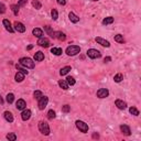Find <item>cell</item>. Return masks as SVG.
<instances>
[{"label": "cell", "mask_w": 141, "mask_h": 141, "mask_svg": "<svg viewBox=\"0 0 141 141\" xmlns=\"http://www.w3.org/2000/svg\"><path fill=\"white\" fill-rule=\"evenodd\" d=\"M19 62H20V65L26 68H34V62L30 58H21Z\"/></svg>", "instance_id": "obj_1"}, {"label": "cell", "mask_w": 141, "mask_h": 141, "mask_svg": "<svg viewBox=\"0 0 141 141\" xmlns=\"http://www.w3.org/2000/svg\"><path fill=\"white\" fill-rule=\"evenodd\" d=\"M81 52V47L78 45H70L66 49V54L70 55V56H74V55H77Z\"/></svg>", "instance_id": "obj_2"}, {"label": "cell", "mask_w": 141, "mask_h": 141, "mask_svg": "<svg viewBox=\"0 0 141 141\" xmlns=\"http://www.w3.org/2000/svg\"><path fill=\"white\" fill-rule=\"evenodd\" d=\"M39 130L41 133H43L44 136H49L50 135V127L49 123H46L45 121H40L39 122Z\"/></svg>", "instance_id": "obj_3"}, {"label": "cell", "mask_w": 141, "mask_h": 141, "mask_svg": "<svg viewBox=\"0 0 141 141\" xmlns=\"http://www.w3.org/2000/svg\"><path fill=\"white\" fill-rule=\"evenodd\" d=\"M87 56L90 58H99L102 56V53L98 50H96V49H89L87 51Z\"/></svg>", "instance_id": "obj_4"}, {"label": "cell", "mask_w": 141, "mask_h": 141, "mask_svg": "<svg viewBox=\"0 0 141 141\" xmlns=\"http://www.w3.org/2000/svg\"><path fill=\"white\" fill-rule=\"evenodd\" d=\"M76 127H77V129H78L79 131H82V132H87L88 131V125L87 123H85L84 121L82 120H76Z\"/></svg>", "instance_id": "obj_5"}, {"label": "cell", "mask_w": 141, "mask_h": 141, "mask_svg": "<svg viewBox=\"0 0 141 141\" xmlns=\"http://www.w3.org/2000/svg\"><path fill=\"white\" fill-rule=\"evenodd\" d=\"M47 103H49V98H47L46 96H42L39 99V103H38V105H39V109L43 110L47 106Z\"/></svg>", "instance_id": "obj_6"}, {"label": "cell", "mask_w": 141, "mask_h": 141, "mask_svg": "<svg viewBox=\"0 0 141 141\" xmlns=\"http://www.w3.org/2000/svg\"><path fill=\"white\" fill-rule=\"evenodd\" d=\"M109 95V90L107 88H100L97 90V97L98 98H106Z\"/></svg>", "instance_id": "obj_7"}, {"label": "cell", "mask_w": 141, "mask_h": 141, "mask_svg": "<svg viewBox=\"0 0 141 141\" xmlns=\"http://www.w3.org/2000/svg\"><path fill=\"white\" fill-rule=\"evenodd\" d=\"M14 30L18 32H20V33H23V32H26V26H24L23 23H21V22H18V21H16L14 22Z\"/></svg>", "instance_id": "obj_8"}, {"label": "cell", "mask_w": 141, "mask_h": 141, "mask_svg": "<svg viewBox=\"0 0 141 141\" xmlns=\"http://www.w3.org/2000/svg\"><path fill=\"white\" fill-rule=\"evenodd\" d=\"M53 39H58V40H60V41H65L66 35H65V33H63V32H61V31H54Z\"/></svg>", "instance_id": "obj_9"}, {"label": "cell", "mask_w": 141, "mask_h": 141, "mask_svg": "<svg viewBox=\"0 0 141 141\" xmlns=\"http://www.w3.org/2000/svg\"><path fill=\"white\" fill-rule=\"evenodd\" d=\"M38 44L42 47H49L50 46V41L46 39V38H39V41H38Z\"/></svg>", "instance_id": "obj_10"}, {"label": "cell", "mask_w": 141, "mask_h": 141, "mask_svg": "<svg viewBox=\"0 0 141 141\" xmlns=\"http://www.w3.org/2000/svg\"><path fill=\"white\" fill-rule=\"evenodd\" d=\"M2 24H3V26L6 28V30L9 31L10 33H13V32H14V29L11 26V22L8 20V19H5V20L2 21Z\"/></svg>", "instance_id": "obj_11"}, {"label": "cell", "mask_w": 141, "mask_h": 141, "mask_svg": "<svg viewBox=\"0 0 141 141\" xmlns=\"http://www.w3.org/2000/svg\"><path fill=\"white\" fill-rule=\"evenodd\" d=\"M30 117H31V110L30 109H23V111H22V114H21L22 120H24V121L29 120Z\"/></svg>", "instance_id": "obj_12"}, {"label": "cell", "mask_w": 141, "mask_h": 141, "mask_svg": "<svg viewBox=\"0 0 141 141\" xmlns=\"http://www.w3.org/2000/svg\"><path fill=\"white\" fill-rule=\"evenodd\" d=\"M115 105L117 106L118 109H120V110H123V109H126V108H127V103L123 102V100H121V99H117V100H116Z\"/></svg>", "instance_id": "obj_13"}, {"label": "cell", "mask_w": 141, "mask_h": 141, "mask_svg": "<svg viewBox=\"0 0 141 141\" xmlns=\"http://www.w3.org/2000/svg\"><path fill=\"white\" fill-rule=\"evenodd\" d=\"M16 107H17V109H18V110H23V109H26V100H23V99H18V102H17V104H16Z\"/></svg>", "instance_id": "obj_14"}, {"label": "cell", "mask_w": 141, "mask_h": 141, "mask_svg": "<svg viewBox=\"0 0 141 141\" xmlns=\"http://www.w3.org/2000/svg\"><path fill=\"white\" fill-rule=\"evenodd\" d=\"M96 42H97V43H99L100 45H103V46H105V47H109V46H110L109 41H107V40L103 39V38L97 37V38H96Z\"/></svg>", "instance_id": "obj_15"}, {"label": "cell", "mask_w": 141, "mask_h": 141, "mask_svg": "<svg viewBox=\"0 0 141 141\" xmlns=\"http://www.w3.org/2000/svg\"><path fill=\"white\" fill-rule=\"evenodd\" d=\"M120 130H121V132H122L125 136H130L131 135V130H130V128H129L127 125H121L120 126Z\"/></svg>", "instance_id": "obj_16"}, {"label": "cell", "mask_w": 141, "mask_h": 141, "mask_svg": "<svg viewBox=\"0 0 141 141\" xmlns=\"http://www.w3.org/2000/svg\"><path fill=\"white\" fill-rule=\"evenodd\" d=\"M68 18H70V22H73V23H77L79 21V17H77L74 12H70V14H68Z\"/></svg>", "instance_id": "obj_17"}, {"label": "cell", "mask_w": 141, "mask_h": 141, "mask_svg": "<svg viewBox=\"0 0 141 141\" xmlns=\"http://www.w3.org/2000/svg\"><path fill=\"white\" fill-rule=\"evenodd\" d=\"M44 60V53L42 52H37L34 54V61H37V62H41V61Z\"/></svg>", "instance_id": "obj_18"}, {"label": "cell", "mask_w": 141, "mask_h": 141, "mask_svg": "<svg viewBox=\"0 0 141 141\" xmlns=\"http://www.w3.org/2000/svg\"><path fill=\"white\" fill-rule=\"evenodd\" d=\"M24 76H26V74H23L22 72H20V70H19L18 73L16 74V76H14V78H16V82H18V83H21V82L24 79Z\"/></svg>", "instance_id": "obj_19"}, {"label": "cell", "mask_w": 141, "mask_h": 141, "mask_svg": "<svg viewBox=\"0 0 141 141\" xmlns=\"http://www.w3.org/2000/svg\"><path fill=\"white\" fill-rule=\"evenodd\" d=\"M32 34H33L34 37H37V38H42V35H43V31H42L41 29H39V28H35V29L32 30Z\"/></svg>", "instance_id": "obj_20"}, {"label": "cell", "mask_w": 141, "mask_h": 141, "mask_svg": "<svg viewBox=\"0 0 141 141\" xmlns=\"http://www.w3.org/2000/svg\"><path fill=\"white\" fill-rule=\"evenodd\" d=\"M3 117H5V119L8 121V122H12L13 121V116H12V114H11L10 111H5Z\"/></svg>", "instance_id": "obj_21"}, {"label": "cell", "mask_w": 141, "mask_h": 141, "mask_svg": "<svg viewBox=\"0 0 141 141\" xmlns=\"http://www.w3.org/2000/svg\"><path fill=\"white\" fill-rule=\"evenodd\" d=\"M51 53L56 55V56H58V55H61L63 53V50L61 47H52V49H51Z\"/></svg>", "instance_id": "obj_22"}, {"label": "cell", "mask_w": 141, "mask_h": 141, "mask_svg": "<svg viewBox=\"0 0 141 141\" xmlns=\"http://www.w3.org/2000/svg\"><path fill=\"white\" fill-rule=\"evenodd\" d=\"M58 86H60L61 88H63L64 90L68 89V84H67V82L64 81V79H61V81H58Z\"/></svg>", "instance_id": "obj_23"}, {"label": "cell", "mask_w": 141, "mask_h": 141, "mask_svg": "<svg viewBox=\"0 0 141 141\" xmlns=\"http://www.w3.org/2000/svg\"><path fill=\"white\" fill-rule=\"evenodd\" d=\"M114 22V18L112 17H107V18H105L103 20V24L104 26H108V24H111Z\"/></svg>", "instance_id": "obj_24"}, {"label": "cell", "mask_w": 141, "mask_h": 141, "mask_svg": "<svg viewBox=\"0 0 141 141\" xmlns=\"http://www.w3.org/2000/svg\"><path fill=\"white\" fill-rule=\"evenodd\" d=\"M122 79H123V75L121 73H118V74H116V75L114 76V81H115L116 83H120Z\"/></svg>", "instance_id": "obj_25"}, {"label": "cell", "mask_w": 141, "mask_h": 141, "mask_svg": "<svg viewBox=\"0 0 141 141\" xmlns=\"http://www.w3.org/2000/svg\"><path fill=\"white\" fill-rule=\"evenodd\" d=\"M44 31L46 32V33L49 34V35H50L51 38H53V34H54V31L52 30V28H51V26H44Z\"/></svg>", "instance_id": "obj_26"}, {"label": "cell", "mask_w": 141, "mask_h": 141, "mask_svg": "<svg viewBox=\"0 0 141 141\" xmlns=\"http://www.w3.org/2000/svg\"><path fill=\"white\" fill-rule=\"evenodd\" d=\"M6 99H7V103H8V104H12L13 100H14V95H13L12 93H9V94L7 95V98H6Z\"/></svg>", "instance_id": "obj_27"}, {"label": "cell", "mask_w": 141, "mask_h": 141, "mask_svg": "<svg viewBox=\"0 0 141 141\" xmlns=\"http://www.w3.org/2000/svg\"><path fill=\"white\" fill-rule=\"evenodd\" d=\"M70 70H72V68H70V66H65V67H63L62 70H60V74H61L62 76H63V75H66V74H67Z\"/></svg>", "instance_id": "obj_28"}, {"label": "cell", "mask_w": 141, "mask_h": 141, "mask_svg": "<svg viewBox=\"0 0 141 141\" xmlns=\"http://www.w3.org/2000/svg\"><path fill=\"white\" fill-rule=\"evenodd\" d=\"M66 82H67V84H68V86H73V85H75V83H76V81L74 79V77H72V76H67V78L65 79Z\"/></svg>", "instance_id": "obj_29"}, {"label": "cell", "mask_w": 141, "mask_h": 141, "mask_svg": "<svg viewBox=\"0 0 141 141\" xmlns=\"http://www.w3.org/2000/svg\"><path fill=\"white\" fill-rule=\"evenodd\" d=\"M115 41L118 42V43H125V39H123V37L121 35V34L115 35Z\"/></svg>", "instance_id": "obj_30"}, {"label": "cell", "mask_w": 141, "mask_h": 141, "mask_svg": "<svg viewBox=\"0 0 141 141\" xmlns=\"http://www.w3.org/2000/svg\"><path fill=\"white\" fill-rule=\"evenodd\" d=\"M32 6H33L35 9H38V10H39V9H41V7H42L41 2H40L39 0H33V1H32Z\"/></svg>", "instance_id": "obj_31"}, {"label": "cell", "mask_w": 141, "mask_h": 141, "mask_svg": "<svg viewBox=\"0 0 141 141\" xmlns=\"http://www.w3.org/2000/svg\"><path fill=\"white\" fill-rule=\"evenodd\" d=\"M129 112L133 116H139V110L137 109L136 107H130L129 108Z\"/></svg>", "instance_id": "obj_32"}, {"label": "cell", "mask_w": 141, "mask_h": 141, "mask_svg": "<svg viewBox=\"0 0 141 141\" xmlns=\"http://www.w3.org/2000/svg\"><path fill=\"white\" fill-rule=\"evenodd\" d=\"M51 16H52L53 20H58V11H56V9H52V10H51Z\"/></svg>", "instance_id": "obj_33"}, {"label": "cell", "mask_w": 141, "mask_h": 141, "mask_svg": "<svg viewBox=\"0 0 141 141\" xmlns=\"http://www.w3.org/2000/svg\"><path fill=\"white\" fill-rule=\"evenodd\" d=\"M55 117H56V114H55L54 110L51 109L47 111V118H49V119H54Z\"/></svg>", "instance_id": "obj_34"}, {"label": "cell", "mask_w": 141, "mask_h": 141, "mask_svg": "<svg viewBox=\"0 0 141 141\" xmlns=\"http://www.w3.org/2000/svg\"><path fill=\"white\" fill-rule=\"evenodd\" d=\"M33 96H34V98H35V99L39 100L40 98L43 96V94H42V91H41V90H35V91L33 93Z\"/></svg>", "instance_id": "obj_35"}, {"label": "cell", "mask_w": 141, "mask_h": 141, "mask_svg": "<svg viewBox=\"0 0 141 141\" xmlns=\"http://www.w3.org/2000/svg\"><path fill=\"white\" fill-rule=\"evenodd\" d=\"M7 139H8V140H11V141H16L17 136L14 133H8V135H7Z\"/></svg>", "instance_id": "obj_36"}, {"label": "cell", "mask_w": 141, "mask_h": 141, "mask_svg": "<svg viewBox=\"0 0 141 141\" xmlns=\"http://www.w3.org/2000/svg\"><path fill=\"white\" fill-rule=\"evenodd\" d=\"M11 9H12L13 13H14V16H18V13H19V7L17 5H12L11 6Z\"/></svg>", "instance_id": "obj_37"}, {"label": "cell", "mask_w": 141, "mask_h": 141, "mask_svg": "<svg viewBox=\"0 0 141 141\" xmlns=\"http://www.w3.org/2000/svg\"><path fill=\"white\" fill-rule=\"evenodd\" d=\"M62 111L63 112H70V106H68V105H64L62 107Z\"/></svg>", "instance_id": "obj_38"}, {"label": "cell", "mask_w": 141, "mask_h": 141, "mask_svg": "<svg viewBox=\"0 0 141 141\" xmlns=\"http://www.w3.org/2000/svg\"><path fill=\"white\" fill-rule=\"evenodd\" d=\"M28 3V0H19V2H18V7L20 8V7H23L24 5H26Z\"/></svg>", "instance_id": "obj_39"}, {"label": "cell", "mask_w": 141, "mask_h": 141, "mask_svg": "<svg viewBox=\"0 0 141 141\" xmlns=\"http://www.w3.org/2000/svg\"><path fill=\"white\" fill-rule=\"evenodd\" d=\"M5 12H6V6L3 3H0V14H2Z\"/></svg>", "instance_id": "obj_40"}, {"label": "cell", "mask_w": 141, "mask_h": 141, "mask_svg": "<svg viewBox=\"0 0 141 141\" xmlns=\"http://www.w3.org/2000/svg\"><path fill=\"white\" fill-rule=\"evenodd\" d=\"M17 68H18V70H20V72H22V73H23V74H26V75H28V73H29V72H28V70H23V68H21V67H20V66H19V65H17Z\"/></svg>", "instance_id": "obj_41"}, {"label": "cell", "mask_w": 141, "mask_h": 141, "mask_svg": "<svg viewBox=\"0 0 141 141\" xmlns=\"http://www.w3.org/2000/svg\"><path fill=\"white\" fill-rule=\"evenodd\" d=\"M58 1V5H61V6H65L66 5V0H56Z\"/></svg>", "instance_id": "obj_42"}, {"label": "cell", "mask_w": 141, "mask_h": 141, "mask_svg": "<svg viewBox=\"0 0 141 141\" xmlns=\"http://www.w3.org/2000/svg\"><path fill=\"white\" fill-rule=\"evenodd\" d=\"M109 61H111V58H109V56H108V58H105L104 62H105V63H107V62H109Z\"/></svg>", "instance_id": "obj_43"}, {"label": "cell", "mask_w": 141, "mask_h": 141, "mask_svg": "<svg viewBox=\"0 0 141 141\" xmlns=\"http://www.w3.org/2000/svg\"><path fill=\"white\" fill-rule=\"evenodd\" d=\"M93 138H94V139H98V138H99V135H98V133H94V135H93Z\"/></svg>", "instance_id": "obj_44"}, {"label": "cell", "mask_w": 141, "mask_h": 141, "mask_svg": "<svg viewBox=\"0 0 141 141\" xmlns=\"http://www.w3.org/2000/svg\"><path fill=\"white\" fill-rule=\"evenodd\" d=\"M32 47H33V45H29V46L26 47V50H31Z\"/></svg>", "instance_id": "obj_45"}, {"label": "cell", "mask_w": 141, "mask_h": 141, "mask_svg": "<svg viewBox=\"0 0 141 141\" xmlns=\"http://www.w3.org/2000/svg\"><path fill=\"white\" fill-rule=\"evenodd\" d=\"M0 104H3V99H2V97L0 96Z\"/></svg>", "instance_id": "obj_46"}, {"label": "cell", "mask_w": 141, "mask_h": 141, "mask_svg": "<svg viewBox=\"0 0 141 141\" xmlns=\"http://www.w3.org/2000/svg\"><path fill=\"white\" fill-rule=\"evenodd\" d=\"M93 1H98V0H93Z\"/></svg>", "instance_id": "obj_47"}]
</instances>
